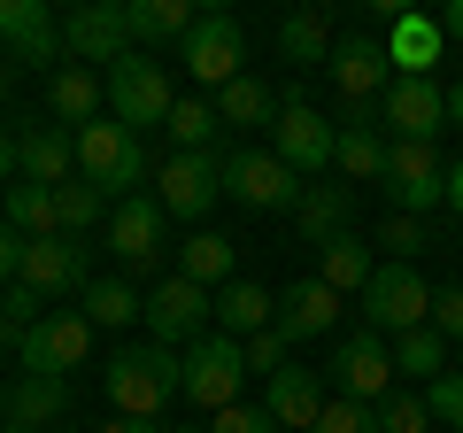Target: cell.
I'll use <instances>...</instances> for the list:
<instances>
[{"label":"cell","instance_id":"1","mask_svg":"<svg viewBox=\"0 0 463 433\" xmlns=\"http://www.w3.org/2000/svg\"><path fill=\"white\" fill-rule=\"evenodd\" d=\"M178 395H185V356L163 349V341L124 349V356L109 364V402H116V418H147V426H155Z\"/></svg>","mask_w":463,"mask_h":433},{"label":"cell","instance_id":"2","mask_svg":"<svg viewBox=\"0 0 463 433\" xmlns=\"http://www.w3.org/2000/svg\"><path fill=\"white\" fill-rule=\"evenodd\" d=\"M155 170H163V163L147 155V140L124 132L116 117H100V124H85V132H78V178L100 186V194H124V201H132Z\"/></svg>","mask_w":463,"mask_h":433},{"label":"cell","instance_id":"3","mask_svg":"<svg viewBox=\"0 0 463 433\" xmlns=\"http://www.w3.org/2000/svg\"><path fill=\"white\" fill-rule=\"evenodd\" d=\"M355 317H364V333H379V341H402V333H417V325H432L425 271L417 264H379L371 286L355 294Z\"/></svg>","mask_w":463,"mask_h":433},{"label":"cell","instance_id":"4","mask_svg":"<svg viewBox=\"0 0 463 433\" xmlns=\"http://www.w3.org/2000/svg\"><path fill=\"white\" fill-rule=\"evenodd\" d=\"M100 85H109V117L124 124V132L147 140V124H170V109H178V93H170V70L147 63V54H124V63L100 70Z\"/></svg>","mask_w":463,"mask_h":433},{"label":"cell","instance_id":"5","mask_svg":"<svg viewBox=\"0 0 463 433\" xmlns=\"http://www.w3.org/2000/svg\"><path fill=\"white\" fill-rule=\"evenodd\" d=\"M178 63H185V78L201 93H224L232 78H248V32H240V16L232 8H201V24L185 32Z\"/></svg>","mask_w":463,"mask_h":433},{"label":"cell","instance_id":"6","mask_svg":"<svg viewBox=\"0 0 463 433\" xmlns=\"http://www.w3.org/2000/svg\"><path fill=\"white\" fill-rule=\"evenodd\" d=\"M386 209L402 216H425V209H448V163L432 140H386Z\"/></svg>","mask_w":463,"mask_h":433},{"label":"cell","instance_id":"7","mask_svg":"<svg viewBox=\"0 0 463 433\" xmlns=\"http://www.w3.org/2000/svg\"><path fill=\"white\" fill-rule=\"evenodd\" d=\"M240 387H248V356H240V341H232V333H201L194 349H185V402H194L201 418L248 402Z\"/></svg>","mask_w":463,"mask_h":433},{"label":"cell","instance_id":"8","mask_svg":"<svg viewBox=\"0 0 463 433\" xmlns=\"http://www.w3.org/2000/svg\"><path fill=\"white\" fill-rule=\"evenodd\" d=\"M301 186H309V178H294L270 148H224V201H240V209H255V216L286 209V216H294Z\"/></svg>","mask_w":463,"mask_h":433},{"label":"cell","instance_id":"9","mask_svg":"<svg viewBox=\"0 0 463 433\" xmlns=\"http://www.w3.org/2000/svg\"><path fill=\"white\" fill-rule=\"evenodd\" d=\"M325 371H332V387H340L347 402H371V410H379V402L394 395V380H402V371H394V341L364 333V325H355L347 341H332Z\"/></svg>","mask_w":463,"mask_h":433},{"label":"cell","instance_id":"10","mask_svg":"<svg viewBox=\"0 0 463 433\" xmlns=\"http://www.w3.org/2000/svg\"><path fill=\"white\" fill-rule=\"evenodd\" d=\"M270 155H279L294 178H325L332 170V155H340V124H325V109H309L301 93H286V117H279V132H270Z\"/></svg>","mask_w":463,"mask_h":433},{"label":"cell","instance_id":"11","mask_svg":"<svg viewBox=\"0 0 463 433\" xmlns=\"http://www.w3.org/2000/svg\"><path fill=\"white\" fill-rule=\"evenodd\" d=\"M155 201H163V216H185L201 233V216L224 201V148L216 155H170V163L155 170Z\"/></svg>","mask_w":463,"mask_h":433},{"label":"cell","instance_id":"12","mask_svg":"<svg viewBox=\"0 0 463 433\" xmlns=\"http://www.w3.org/2000/svg\"><path fill=\"white\" fill-rule=\"evenodd\" d=\"M209 317H216V294H209V286L178 279V271L147 286V333L163 341V349H194V341L209 333Z\"/></svg>","mask_w":463,"mask_h":433},{"label":"cell","instance_id":"13","mask_svg":"<svg viewBox=\"0 0 463 433\" xmlns=\"http://www.w3.org/2000/svg\"><path fill=\"white\" fill-rule=\"evenodd\" d=\"M16 356H24V371H39V380H70V371L93 356V325H85V310H54V317H39L32 333L16 341Z\"/></svg>","mask_w":463,"mask_h":433},{"label":"cell","instance_id":"14","mask_svg":"<svg viewBox=\"0 0 463 433\" xmlns=\"http://www.w3.org/2000/svg\"><path fill=\"white\" fill-rule=\"evenodd\" d=\"M379 124H386V140H432V148H440V132H448V85L440 78H394L386 101H379Z\"/></svg>","mask_w":463,"mask_h":433},{"label":"cell","instance_id":"15","mask_svg":"<svg viewBox=\"0 0 463 433\" xmlns=\"http://www.w3.org/2000/svg\"><path fill=\"white\" fill-rule=\"evenodd\" d=\"M62 54L70 63H124L132 32H124V0H78L62 16Z\"/></svg>","mask_w":463,"mask_h":433},{"label":"cell","instance_id":"16","mask_svg":"<svg viewBox=\"0 0 463 433\" xmlns=\"http://www.w3.org/2000/svg\"><path fill=\"white\" fill-rule=\"evenodd\" d=\"M163 225H170V216H163L155 194L116 201V209H109V255L124 271H155V264H163Z\"/></svg>","mask_w":463,"mask_h":433},{"label":"cell","instance_id":"17","mask_svg":"<svg viewBox=\"0 0 463 433\" xmlns=\"http://www.w3.org/2000/svg\"><path fill=\"white\" fill-rule=\"evenodd\" d=\"M16 286H32L39 302H47V294H85V286H93V271H85V240H70V233L32 240L24 264H16Z\"/></svg>","mask_w":463,"mask_h":433},{"label":"cell","instance_id":"18","mask_svg":"<svg viewBox=\"0 0 463 433\" xmlns=\"http://www.w3.org/2000/svg\"><path fill=\"white\" fill-rule=\"evenodd\" d=\"M16 178L62 194V186L78 178V132H62V124H32V132H16Z\"/></svg>","mask_w":463,"mask_h":433},{"label":"cell","instance_id":"19","mask_svg":"<svg viewBox=\"0 0 463 433\" xmlns=\"http://www.w3.org/2000/svg\"><path fill=\"white\" fill-rule=\"evenodd\" d=\"M325 371H309V364H286V371H270L263 380V410L279 418V433H317V418H325Z\"/></svg>","mask_w":463,"mask_h":433},{"label":"cell","instance_id":"20","mask_svg":"<svg viewBox=\"0 0 463 433\" xmlns=\"http://www.w3.org/2000/svg\"><path fill=\"white\" fill-rule=\"evenodd\" d=\"M340 317H347V302L332 294V286L317 279V271H309V279H294V286L279 294V333L294 341V349H301V341H325L332 325H340Z\"/></svg>","mask_w":463,"mask_h":433},{"label":"cell","instance_id":"21","mask_svg":"<svg viewBox=\"0 0 463 433\" xmlns=\"http://www.w3.org/2000/svg\"><path fill=\"white\" fill-rule=\"evenodd\" d=\"M0 39L16 47V63H54L62 54V16L47 0H0Z\"/></svg>","mask_w":463,"mask_h":433},{"label":"cell","instance_id":"22","mask_svg":"<svg viewBox=\"0 0 463 433\" xmlns=\"http://www.w3.org/2000/svg\"><path fill=\"white\" fill-rule=\"evenodd\" d=\"M209 101H216V124H224V132H279V117H286V93L263 85L255 70L232 78L224 93H209Z\"/></svg>","mask_w":463,"mask_h":433},{"label":"cell","instance_id":"23","mask_svg":"<svg viewBox=\"0 0 463 433\" xmlns=\"http://www.w3.org/2000/svg\"><path fill=\"white\" fill-rule=\"evenodd\" d=\"M440 24H432V8H402L394 24H386V63H394V78H432V63H440Z\"/></svg>","mask_w":463,"mask_h":433},{"label":"cell","instance_id":"24","mask_svg":"<svg viewBox=\"0 0 463 433\" xmlns=\"http://www.w3.org/2000/svg\"><path fill=\"white\" fill-rule=\"evenodd\" d=\"M201 24L194 0H124V32H132V47H185V32Z\"/></svg>","mask_w":463,"mask_h":433},{"label":"cell","instance_id":"25","mask_svg":"<svg viewBox=\"0 0 463 433\" xmlns=\"http://www.w3.org/2000/svg\"><path fill=\"white\" fill-rule=\"evenodd\" d=\"M332 47H340L332 8H286V16H279V54H286L294 70H325Z\"/></svg>","mask_w":463,"mask_h":433},{"label":"cell","instance_id":"26","mask_svg":"<svg viewBox=\"0 0 463 433\" xmlns=\"http://www.w3.org/2000/svg\"><path fill=\"white\" fill-rule=\"evenodd\" d=\"M294 225H301V240L309 248H325V240H340V233H355V194L347 186H301V201H294Z\"/></svg>","mask_w":463,"mask_h":433},{"label":"cell","instance_id":"27","mask_svg":"<svg viewBox=\"0 0 463 433\" xmlns=\"http://www.w3.org/2000/svg\"><path fill=\"white\" fill-rule=\"evenodd\" d=\"M62 410H70V380H39V371H24V380L8 387V402H0V418L16 433H47Z\"/></svg>","mask_w":463,"mask_h":433},{"label":"cell","instance_id":"28","mask_svg":"<svg viewBox=\"0 0 463 433\" xmlns=\"http://www.w3.org/2000/svg\"><path fill=\"white\" fill-rule=\"evenodd\" d=\"M216 325H224L232 341L270 333V325H279V294H270V286H255V279H232L224 294H216Z\"/></svg>","mask_w":463,"mask_h":433},{"label":"cell","instance_id":"29","mask_svg":"<svg viewBox=\"0 0 463 433\" xmlns=\"http://www.w3.org/2000/svg\"><path fill=\"white\" fill-rule=\"evenodd\" d=\"M47 101H54V124H62V132H85V124H100V101H109V85H100L93 70L62 63V70H54V85H47Z\"/></svg>","mask_w":463,"mask_h":433},{"label":"cell","instance_id":"30","mask_svg":"<svg viewBox=\"0 0 463 433\" xmlns=\"http://www.w3.org/2000/svg\"><path fill=\"white\" fill-rule=\"evenodd\" d=\"M178 279H194V286H209V294H224V286L240 279V248H232L224 233H209V225H201V233L178 248Z\"/></svg>","mask_w":463,"mask_h":433},{"label":"cell","instance_id":"31","mask_svg":"<svg viewBox=\"0 0 463 433\" xmlns=\"http://www.w3.org/2000/svg\"><path fill=\"white\" fill-rule=\"evenodd\" d=\"M332 170L355 186H379L386 178V124H340V155H332Z\"/></svg>","mask_w":463,"mask_h":433},{"label":"cell","instance_id":"32","mask_svg":"<svg viewBox=\"0 0 463 433\" xmlns=\"http://www.w3.org/2000/svg\"><path fill=\"white\" fill-rule=\"evenodd\" d=\"M170 155H216V140H224V124H216V101L209 93H185L178 109H170Z\"/></svg>","mask_w":463,"mask_h":433},{"label":"cell","instance_id":"33","mask_svg":"<svg viewBox=\"0 0 463 433\" xmlns=\"http://www.w3.org/2000/svg\"><path fill=\"white\" fill-rule=\"evenodd\" d=\"M0 216H8V233H16L24 248L62 233V225H54V194H47V186H8V194H0Z\"/></svg>","mask_w":463,"mask_h":433},{"label":"cell","instance_id":"34","mask_svg":"<svg viewBox=\"0 0 463 433\" xmlns=\"http://www.w3.org/2000/svg\"><path fill=\"white\" fill-rule=\"evenodd\" d=\"M371 271H379V264H371V248H364L355 233L325 240V264H317V279H325L340 302H347V294H364V286H371Z\"/></svg>","mask_w":463,"mask_h":433},{"label":"cell","instance_id":"35","mask_svg":"<svg viewBox=\"0 0 463 433\" xmlns=\"http://www.w3.org/2000/svg\"><path fill=\"white\" fill-rule=\"evenodd\" d=\"M78 302H85V325H93V333H100V325H132V317H147V294H139L132 279H93Z\"/></svg>","mask_w":463,"mask_h":433},{"label":"cell","instance_id":"36","mask_svg":"<svg viewBox=\"0 0 463 433\" xmlns=\"http://www.w3.org/2000/svg\"><path fill=\"white\" fill-rule=\"evenodd\" d=\"M54 225H62L70 240H85L93 225H109V194H100V186H85V178H70L62 194H54Z\"/></svg>","mask_w":463,"mask_h":433},{"label":"cell","instance_id":"37","mask_svg":"<svg viewBox=\"0 0 463 433\" xmlns=\"http://www.w3.org/2000/svg\"><path fill=\"white\" fill-rule=\"evenodd\" d=\"M394 371H410V380H440V371H456V364H448V341L440 333H432V325H417V333H402L394 341Z\"/></svg>","mask_w":463,"mask_h":433},{"label":"cell","instance_id":"38","mask_svg":"<svg viewBox=\"0 0 463 433\" xmlns=\"http://www.w3.org/2000/svg\"><path fill=\"white\" fill-rule=\"evenodd\" d=\"M379 248H386V264H417V255L432 248L425 216H402V209H386V216H379Z\"/></svg>","mask_w":463,"mask_h":433},{"label":"cell","instance_id":"39","mask_svg":"<svg viewBox=\"0 0 463 433\" xmlns=\"http://www.w3.org/2000/svg\"><path fill=\"white\" fill-rule=\"evenodd\" d=\"M432 426V410H425V395H410V387H394V395L379 402V433H425Z\"/></svg>","mask_w":463,"mask_h":433},{"label":"cell","instance_id":"40","mask_svg":"<svg viewBox=\"0 0 463 433\" xmlns=\"http://www.w3.org/2000/svg\"><path fill=\"white\" fill-rule=\"evenodd\" d=\"M425 410L440 418L448 433H463V364H456V371H440V380L425 387Z\"/></svg>","mask_w":463,"mask_h":433},{"label":"cell","instance_id":"41","mask_svg":"<svg viewBox=\"0 0 463 433\" xmlns=\"http://www.w3.org/2000/svg\"><path fill=\"white\" fill-rule=\"evenodd\" d=\"M317 433H379V410H371V402L332 395V402H325V418H317Z\"/></svg>","mask_w":463,"mask_h":433},{"label":"cell","instance_id":"42","mask_svg":"<svg viewBox=\"0 0 463 433\" xmlns=\"http://www.w3.org/2000/svg\"><path fill=\"white\" fill-rule=\"evenodd\" d=\"M209 433H279V418H270L263 402H232V410L209 418Z\"/></svg>","mask_w":463,"mask_h":433},{"label":"cell","instance_id":"43","mask_svg":"<svg viewBox=\"0 0 463 433\" xmlns=\"http://www.w3.org/2000/svg\"><path fill=\"white\" fill-rule=\"evenodd\" d=\"M286 349H294V341H286L279 325H270V333H255V341H240V356H248V371H263V380H270V371H286Z\"/></svg>","mask_w":463,"mask_h":433},{"label":"cell","instance_id":"44","mask_svg":"<svg viewBox=\"0 0 463 433\" xmlns=\"http://www.w3.org/2000/svg\"><path fill=\"white\" fill-rule=\"evenodd\" d=\"M432 333L463 349V286H432Z\"/></svg>","mask_w":463,"mask_h":433},{"label":"cell","instance_id":"45","mask_svg":"<svg viewBox=\"0 0 463 433\" xmlns=\"http://www.w3.org/2000/svg\"><path fill=\"white\" fill-rule=\"evenodd\" d=\"M16 264H24V240L8 233V216H0V286H16Z\"/></svg>","mask_w":463,"mask_h":433},{"label":"cell","instance_id":"46","mask_svg":"<svg viewBox=\"0 0 463 433\" xmlns=\"http://www.w3.org/2000/svg\"><path fill=\"white\" fill-rule=\"evenodd\" d=\"M432 24H440V39H463V0H448V8H432Z\"/></svg>","mask_w":463,"mask_h":433},{"label":"cell","instance_id":"47","mask_svg":"<svg viewBox=\"0 0 463 433\" xmlns=\"http://www.w3.org/2000/svg\"><path fill=\"white\" fill-rule=\"evenodd\" d=\"M8 186H16V140L0 132V194H8Z\"/></svg>","mask_w":463,"mask_h":433},{"label":"cell","instance_id":"48","mask_svg":"<svg viewBox=\"0 0 463 433\" xmlns=\"http://www.w3.org/2000/svg\"><path fill=\"white\" fill-rule=\"evenodd\" d=\"M93 433H163V426H147V418H109V426H93Z\"/></svg>","mask_w":463,"mask_h":433},{"label":"cell","instance_id":"49","mask_svg":"<svg viewBox=\"0 0 463 433\" xmlns=\"http://www.w3.org/2000/svg\"><path fill=\"white\" fill-rule=\"evenodd\" d=\"M448 216H463V163H448Z\"/></svg>","mask_w":463,"mask_h":433},{"label":"cell","instance_id":"50","mask_svg":"<svg viewBox=\"0 0 463 433\" xmlns=\"http://www.w3.org/2000/svg\"><path fill=\"white\" fill-rule=\"evenodd\" d=\"M448 132H463V78L448 85Z\"/></svg>","mask_w":463,"mask_h":433},{"label":"cell","instance_id":"51","mask_svg":"<svg viewBox=\"0 0 463 433\" xmlns=\"http://www.w3.org/2000/svg\"><path fill=\"white\" fill-rule=\"evenodd\" d=\"M0 325H8V286H0Z\"/></svg>","mask_w":463,"mask_h":433},{"label":"cell","instance_id":"52","mask_svg":"<svg viewBox=\"0 0 463 433\" xmlns=\"http://www.w3.org/2000/svg\"><path fill=\"white\" fill-rule=\"evenodd\" d=\"M163 433H201V426H163Z\"/></svg>","mask_w":463,"mask_h":433},{"label":"cell","instance_id":"53","mask_svg":"<svg viewBox=\"0 0 463 433\" xmlns=\"http://www.w3.org/2000/svg\"><path fill=\"white\" fill-rule=\"evenodd\" d=\"M0 93H8V70H0Z\"/></svg>","mask_w":463,"mask_h":433},{"label":"cell","instance_id":"54","mask_svg":"<svg viewBox=\"0 0 463 433\" xmlns=\"http://www.w3.org/2000/svg\"><path fill=\"white\" fill-rule=\"evenodd\" d=\"M0 433H16V426H0Z\"/></svg>","mask_w":463,"mask_h":433},{"label":"cell","instance_id":"55","mask_svg":"<svg viewBox=\"0 0 463 433\" xmlns=\"http://www.w3.org/2000/svg\"><path fill=\"white\" fill-rule=\"evenodd\" d=\"M0 349H8V341H0Z\"/></svg>","mask_w":463,"mask_h":433}]
</instances>
